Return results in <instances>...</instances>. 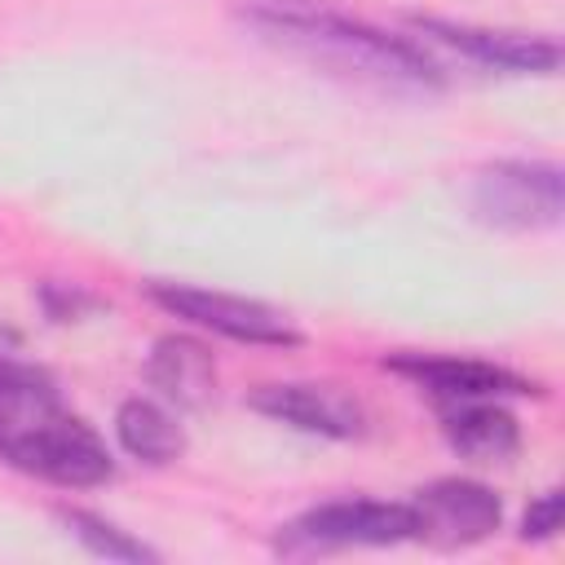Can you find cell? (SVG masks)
<instances>
[{"instance_id":"2","label":"cell","mask_w":565,"mask_h":565,"mask_svg":"<svg viewBox=\"0 0 565 565\" xmlns=\"http://www.w3.org/2000/svg\"><path fill=\"white\" fill-rule=\"evenodd\" d=\"M472 216L494 230H556L565 216V177L543 159H499L472 177Z\"/></svg>"},{"instance_id":"4","label":"cell","mask_w":565,"mask_h":565,"mask_svg":"<svg viewBox=\"0 0 565 565\" xmlns=\"http://www.w3.org/2000/svg\"><path fill=\"white\" fill-rule=\"evenodd\" d=\"M150 300L163 305L168 313H177L194 327H207L216 335H230L238 344H269V349L300 344V331L278 309L247 300V296H225V291L185 287V282H150Z\"/></svg>"},{"instance_id":"1","label":"cell","mask_w":565,"mask_h":565,"mask_svg":"<svg viewBox=\"0 0 565 565\" xmlns=\"http://www.w3.org/2000/svg\"><path fill=\"white\" fill-rule=\"evenodd\" d=\"M243 18L287 44L291 53L349 75V79H371L384 88H411V93H428L441 88V66L406 35H388L344 9H335L331 0H247Z\"/></svg>"},{"instance_id":"12","label":"cell","mask_w":565,"mask_h":565,"mask_svg":"<svg viewBox=\"0 0 565 565\" xmlns=\"http://www.w3.org/2000/svg\"><path fill=\"white\" fill-rule=\"evenodd\" d=\"M115 437H119V446L132 455V459H141V463H172L181 450H185V433H181V424L163 411V406H154V402H146V397H132V402H124L119 406V415H115Z\"/></svg>"},{"instance_id":"8","label":"cell","mask_w":565,"mask_h":565,"mask_svg":"<svg viewBox=\"0 0 565 565\" xmlns=\"http://www.w3.org/2000/svg\"><path fill=\"white\" fill-rule=\"evenodd\" d=\"M415 26L459 53H468L481 66L499 71H525V75H552L561 66V44L552 35H525V31H499V26H472V22H441V18H415Z\"/></svg>"},{"instance_id":"9","label":"cell","mask_w":565,"mask_h":565,"mask_svg":"<svg viewBox=\"0 0 565 565\" xmlns=\"http://www.w3.org/2000/svg\"><path fill=\"white\" fill-rule=\"evenodd\" d=\"M62 415H66L62 388L44 366L0 358V459L4 463H13V455Z\"/></svg>"},{"instance_id":"5","label":"cell","mask_w":565,"mask_h":565,"mask_svg":"<svg viewBox=\"0 0 565 565\" xmlns=\"http://www.w3.org/2000/svg\"><path fill=\"white\" fill-rule=\"evenodd\" d=\"M411 512H415V539H424L441 552L472 547V543L490 539L503 521L499 494L468 477H441V481L424 486L411 499Z\"/></svg>"},{"instance_id":"3","label":"cell","mask_w":565,"mask_h":565,"mask_svg":"<svg viewBox=\"0 0 565 565\" xmlns=\"http://www.w3.org/2000/svg\"><path fill=\"white\" fill-rule=\"evenodd\" d=\"M415 539L411 503H380V499H335L318 503L296 516L278 534L282 556H322L340 547H393Z\"/></svg>"},{"instance_id":"7","label":"cell","mask_w":565,"mask_h":565,"mask_svg":"<svg viewBox=\"0 0 565 565\" xmlns=\"http://www.w3.org/2000/svg\"><path fill=\"white\" fill-rule=\"evenodd\" d=\"M247 402H252V411L282 419L300 433H318V437H335V441L366 433L362 402L335 384H265Z\"/></svg>"},{"instance_id":"10","label":"cell","mask_w":565,"mask_h":565,"mask_svg":"<svg viewBox=\"0 0 565 565\" xmlns=\"http://www.w3.org/2000/svg\"><path fill=\"white\" fill-rule=\"evenodd\" d=\"M441 433L450 450L472 463H503L521 450V424L499 406V397L455 402L450 411H441Z\"/></svg>"},{"instance_id":"11","label":"cell","mask_w":565,"mask_h":565,"mask_svg":"<svg viewBox=\"0 0 565 565\" xmlns=\"http://www.w3.org/2000/svg\"><path fill=\"white\" fill-rule=\"evenodd\" d=\"M146 375L181 411H203L216 397V362H212L207 344H199L190 335H163L150 349Z\"/></svg>"},{"instance_id":"6","label":"cell","mask_w":565,"mask_h":565,"mask_svg":"<svg viewBox=\"0 0 565 565\" xmlns=\"http://www.w3.org/2000/svg\"><path fill=\"white\" fill-rule=\"evenodd\" d=\"M388 371L424 384L433 397H446V402H481V397H525V393H539L534 380L508 371V366H494V362H481V358H446V353H397V358H384Z\"/></svg>"},{"instance_id":"14","label":"cell","mask_w":565,"mask_h":565,"mask_svg":"<svg viewBox=\"0 0 565 565\" xmlns=\"http://www.w3.org/2000/svg\"><path fill=\"white\" fill-rule=\"evenodd\" d=\"M556 525H561V490H543L530 508H525V516H521V539H552L556 534Z\"/></svg>"},{"instance_id":"13","label":"cell","mask_w":565,"mask_h":565,"mask_svg":"<svg viewBox=\"0 0 565 565\" xmlns=\"http://www.w3.org/2000/svg\"><path fill=\"white\" fill-rule=\"evenodd\" d=\"M62 525H66L93 556H106V561H159L154 547H146L141 539H132L128 530L110 525V521L97 516V512H79V508H71V512H62Z\"/></svg>"}]
</instances>
